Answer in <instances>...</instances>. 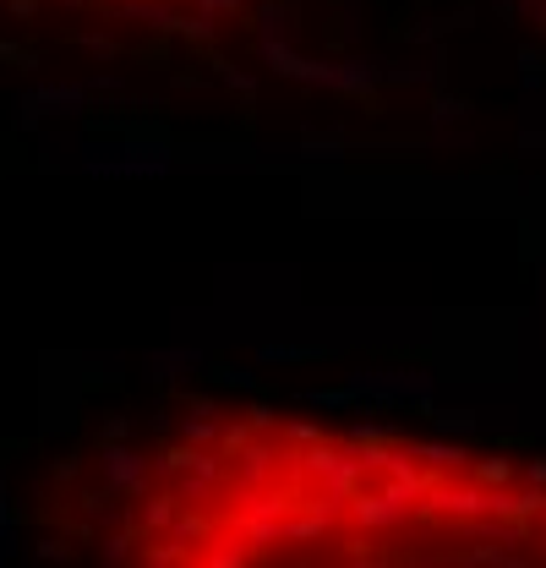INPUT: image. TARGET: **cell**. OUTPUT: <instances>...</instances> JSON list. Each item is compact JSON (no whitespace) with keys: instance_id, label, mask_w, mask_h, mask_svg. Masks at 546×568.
<instances>
[{"instance_id":"6da1fadb","label":"cell","mask_w":546,"mask_h":568,"mask_svg":"<svg viewBox=\"0 0 546 568\" xmlns=\"http://www.w3.org/2000/svg\"><path fill=\"white\" fill-rule=\"evenodd\" d=\"M104 568H546V465L192 399L121 465Z\"/></svg>"},{"instance_id":"7a4b0ae2","label":"cell","mask_w":546,"mask_h":568,"mask_svg":"<svg viewBox=\"0 0 546 568\" xmlns=\"http://www.w3.org/2000/svg\"><path fill=\"white\" fill-rule=\"evenodd\" d=\"M17 11H33L44 0H11ZM77 11H110V17H136V22H159V28H208L219 11H235L241 0H61Z\"/></svg>"}]
</instances>
